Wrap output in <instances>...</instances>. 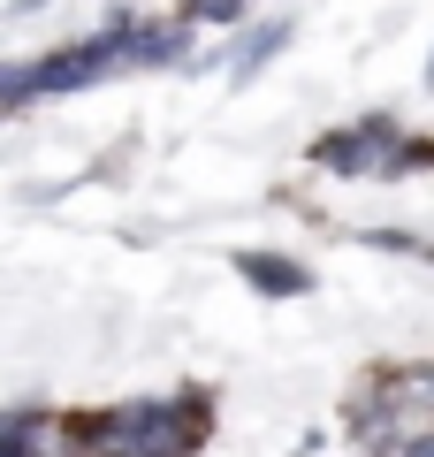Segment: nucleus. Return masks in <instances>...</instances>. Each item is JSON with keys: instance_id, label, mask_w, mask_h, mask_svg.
Returning <instances> with one entry per match:
<instances>
[{"instance_id": "nucleus-1", "label": "nucleus", "mask_w": 434, "mask_h": 457, "mask_svg": "<svg viewBox=\"0 0 434 457\" xmlns=\"http://www.w3.org/2000/svg\"><path fill=\"white\" fill-rule=\"evenodd\" d=\"M84 435H99V450L114 457H191L206 435V396H145V404L84 420Z\"/></svg>"}, {"instance_id": "nucleus-2", "label": "nucleus", "mask_w": 434, "mask_h": 457, "mask_svg": "<svg viewBox=\"0 0 434 457\" xmlns=\"http://www.w3.org/2000/svg\"><path fill=\"white\" fill-rule=\"evenodd\" d=\"M419 161H434V145H404L388 114L351 122L321 145V168H336V176H396V168H419Z\"/></svg>"}, {"instance_id": "nucleus-3", "label": "nucleus", "mask_w": 434, "mask_h": 457, "mask_svg": "<svg viewBox=\"0 0 434 457\" xmlns=\"http://www.w3.org/2000/svg\"><path fill=\"white\" fill-rule=\"evenodd\" d=\"M237 275L252 282V290H267V297H305V290H313V275H305L297 260H282V252H244Z\"/></svg>"}, {"instance_id": "nucleus-4", "label": "nucleus", "mask_w": 434, "mask_h": 457, "mask_svg": "<svg viewBox=\"0 0 434 457\" xmlns=\"http://www.w3.org/2000/svg\"><path fill=\"white\" fill-rule=\"evenodd\" d=\"M8 457H62V420L16 411V420H8Z\"/></svg>"}]
</instances>
